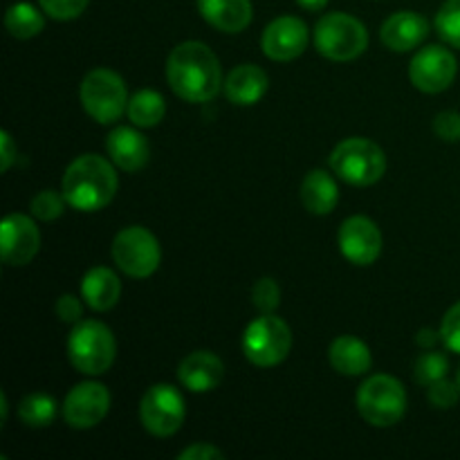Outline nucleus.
I'll return each instance as SVG.
<instances>
[{
  "label": "nucleus",
  "instance_id": "nucleus-1",
  "mask_svg": "<svg viewBox=\"0 0 460 460\" xmlns=\"http://www.w3.org/2000/svg\"><path fill=\"white\" fill-rule=\"evenodd\" d=\"M166 79L171 90L189 103H205L218 94L223 85L220 61L200 40H184L166 61Z\"/></svg>",
  "mask_w": 460,
  "mask_h": 460
},
{
  "label": "nucleus",
  "instance_id": "nucleus-2",
  "mask_svg": "<svg viewBox=\"0 0 460 460\" xmlns=\"http://www.w3.org/2000/svg\"><path fill=\"white\" fill-rule=\"evenodd\" d=\"M117 173L102 155H81L63 175V196L76 211H99L115 198Z\"/></svg>",
  "mask_w": 460,
  "mask_h": 460
},
{
  "label": "nucleus",
  "instance_id": "nucleus-3",
  "mask_svg": "<svg viewBox=\"0 0 460 460\" xmlns=\"http://www.w3.org/2000/svg\"><path fill=\"white\" fill-rule=\"evenodd\" d=\"M117 344L112 331L102 322H79L67 337V358L85 376H102L115 362Z\"/></svg>",
  "mask_w": 460,
  "mask_h": 460
},
{
  "label": "nucleus",
  "instance_id": "nucleus-4",
  "mask_svg": "<svg viewBox=\"0 0 460 460\" xmlns=\"http://www.w3.org/2000/svg\"><path fill=\"white\" fill-rule=\"evenodd\" d=\"M331 169L353 187H371L385 175L386 157L371 139L349 137L331 153Z\"/></svg>",
  "mask_w": 460,
  "mask_h": 460
},
{
  "label": "nucleus",
  "instance_id": "nucleus-5",
  "mask_svg": "<svg viewBox=\"0 0 460 460\" xmlns=\"http://www.w3.org/2000/svg\"><path fill=\"white\" fill-rule=\"evenodd\" d=\"M358 411L368 425L394 427L407 411V391L391 376H373L359 386Z\"/></svg>",
  "mask_w": 460,
  "mask_h": 460
},
{
  "label": "nucleus",
  "instance_id": "nucleus-6",
  "mask_svg": "<svg viewBox=\"0 0 460 460\" xmlns=\"http://www.w3.org/2000/svg\"><path fill=\"white\" fill-rule=\"evenodd\" d=\"M128 102L126 84L117 72L97 67L84 76L81 103H84V111L99 124H112L121 119V115L128 111Z\"/></svg>",
  "mask_w": 460,
  "mask_h": 460
},
{
  "label": "nucleus",
  "instance_id": "nucleus-7",
  "mask_svg": "<svg viewBox=\"0 0 460 460\" xmlns=\"http://www.w3.org/2000/svg\"><path fill=\"white\" fill-rule=\"evenodd\" d=\"M314 45L331 61H353L368 48V31L349 13H326L314 27Z\"/></svg>",
  "mask_w": 460,
  "mask_h": 460
},
{
  "label": "nucleus",
  "instance_id": "nucleus-8",
  "mask_svg": "<svg viewBox=\"0 0 460 460\" xmlns=\"http://www.w3.org/2000/svg\"><path fill=\"white\" fill-rule=\"evenodd\" d=\"M292 349V332L283 319L274 314H261L245 328L243 353L254 367H277Z\"/></svg>",
  "mask_w": 460,
  "mask_h": 460
},
{
  "label": "nucleus",
  "instance_id": "nucleus-9",
  "mask_svg": "<svg viewBox=\"0 0 460 460\" xmlns=\"http://www.w3.org/2000/svg\"><path fill=\"white\" fill-rule=\"evenodd\" d=\"M112 259H115L117 268L128 274V277L146 279L160 268V243L146 227L133 225V227L121 229L115 236V241H112Z\"/></svg>",
  "mask_w": 460,
  "mask_h": 460
},
{
  "label": "nucleus",
  "instance_id": "nucleus-10",
  "mask_svg": "<svg viewBox=\"0 0 460 460\" xmlns=\"http://www.w3.org/2000/svg\"><path fill=\"white\" fill-rule=\"evenodd\" d=\"M139 420L153 436H173L184 422V398L171 385H155L139 402Z\"/></svg>",
  "mask_w": 460,
  "mask_h": 460
},
{
  "label": "nucleus",
  "instance_id": "nucleus-11",
  "mask_svg": "<svg viewBox=\"0 0 460 460\" xmlns=\"http://www.w3.org/2000/svg\"><path fill=\"white\" fill-rule=\"evenodd\" d=\"M458 72L456 57L443 45L422 48L409 63V79L422 93H443L454 84Z\"/></svg>",
  "mask_w": 460,
  "mask_h": 460
},
{
  "label": "nucleus",
  "instance_id": "nucleus-12",
  "mask_svg": "<svg viewBox=\"0 0 460 460\" xmlns=\"http://www.w3.org/2000/svg\"><path fill=\"white\" fill-rule=\"evenodd\" d=\"M111 411V394L99 382H84L67 394L63 418L72 429H93Z\"/></svg>",
  "mask_w": 460,
  "mask_h": 460
},
{
  "label": "nucleus",
  "instance_id": "nucleus-13",
  "mask_svg": "<svg viewBox=\"0 0 460 460\" xmlns=\"http://www.w3.org/2000/svg\"><path fill=\"white\" fill-rule=\"evenodd\" d=\"M340 250L353 265H371L382 254L380 227L367 216H350L340 227Z\"/></svg>",
  "mask_w": 460,
  "mask_h": 460
},
{
  "label": "nucleus",
  "instance_id": "nucleus-14",
  "mask_svg": "<svg viewBox=\"0 0 460 460\" xmlns=\"http://www.w3.org/2000/svg\"><path fill=\"white\" fill-rule=\"evenodd\" d=\"M40 247V234L34 220L25 214H12L0 227V254L7 265H27Z\"/></svg>",
  "mask_w": 460,
  "mask_h": 460
},
{
  "label": "nucleus",
  "instance_id": "nucleus-15",
  "mask_svg": "<svg viewBox=\"0 0 460 460\" xmlns=\"http://www.w3.org/2000/svg\"><path fill=\"white\" fill-rule=\"evenodd\" d=\"M308 45V27L296 16H281L270 22L261 39L263 54L272 61H292Z\"/></svg>",
  "mask_w": 460,
  "mask_h": 460
},
{
  "label": "nucleus",
  "instance_id": "nucleus-16",
  "mask_svg": "<svg viewBox=\"0 0 460 460\" xmlns=\"http://www.w3.org/2000/svg\"><path fill=\"white\" fill-rule=\"evenodd\" d=\"M223 359L211 353V350L189 353L178 367L180 382H182L184 389L193 391V394H207V391L216 389L220 385V380H223Z\"/></svg>",
  "mask_w": 460,
  "mask_h": 460
},
{
  "label": "nucleus",
  "instance_id": "nucleus-17",
  "mask_svg": "<svg viewBox=\"0 0 460 460\" xmlns=\"http://www.w3.org/2000/svg\"><path fill=\"white\" fill-rule=\"evenodd\" d=\"M429 34V22L425 16L416 12H398L389 16L382 25V43L391 52H409L418 48Z\"/></svg>",
  "mask_w": 460,
  "mask_h": 460
},
{
  "label": "nucleus",
  "instance_id": "nucleus-18",
  "mask_svg": "<svg viewBox=\"0 0 460 460\" xmlns=\"http://www.w3.org/2000/svg\"><path fill=\"white\" fill-rule=\"evenodd\" d=\"M106 151L112 164L119 166L121 171H128V173H135L142 166H146L148 155H151L146 137L135 128H128V126H119L108 135Z\"/></svg>",
  "mask_w": 460,
  "mask_h": 460
},
{
  "label": "nucleus",
  "instance_id": "nucleus-19",
  "mask_svg": "<svg viewBox=\"0 0 460 460\" xmlns=\"http://www.w3.org/2000/svg\"><path fill=\"white\" fill-rule=\"evenodd\" d=\"M270 88V79L259 66L243 63L234 67L225 79V97L234 106H254L265 97Z\"/></svg>",
  "mask_w": 460,
  "mask_h": 460
},
{
  "label": "nucleus",
  "instance_id": "nucleus-20",
  "mask_svg": "<svg viewBox=\"0 0 460 460\" xmlns=\"http://www.w3.org/2000/svg\"><path fill=\"white\" fill-rule=\"evenodd\" d=\"M202 18L211 27L227 34H238L252 22V0H198Z\"/></svg>",
  "mask_w": 460,
  "mask_h": 460
},
{
  "label": "nucleus",
  "instance_id": "nucleus-21",
  "mask_svg": "<svg viewBox=\"0 0 460 460\" xmlns=\"http://www.w3.org/2000/svg\"><path fill=\"white\" fill-rule=\"evenodd\" d=\"M328 358H331L332 368L341 376H364L367 371H371V350L364 344L362 340L350 335L337 337L331 344V350H328Z\"/></svg>",
  "mask_w": 460,
  "mask_h": 460
},
{
  "label": "nucleus",
  "instance_id": "nucleus-22",
  "mask_svg": "<svg viewBox=\"0 0 460 460\" xmlns=\"http://www.w3.org/2000/svg\"><path fill=\"white\" fill-rule=\"evenodd\" d=\"M81 295L90 308L103 313L119 301L121 281L112 270L93 268L90 272H85L84 281H81Z\"/></svg>",
  "mask_w": 460,
  "mask_h": 460
},
{
  "label": "nucleus",
  "instance_id": "nucleus-23",
  "mask_svg": "<svg viewBox=\"0 0 460 460\" xmlns=\"http://www.w3.org/2000/svg\"><path fill=\"white\" fill-rule=\"evenodd\" d=\"M340 200V189L337 182L322 169H314L305 175L301 184V202L305 209L314 216L331 214Z\"/></svg>",
  "mask_w": 460,
  "mask_h": 460
},
{
  "label": "nucleus",
  "instance_id": "nucleus-24",
  "mask_svg": "<svg viewBox=\"0 0 460 460\" xmlns=\"http://www.w3.org/2000/svg\"><path fill=\"white\" fill-rule=\"evenodd\" d=\"M164 97L155 90H139L128 102V119L139 128H153L164 119Z\"/></svg>",
  "mask_w": 460,
  "mask_h": 460
},
{
  "label": "nucleus",
  "instance_id": "nucleus-25",
  "mask_svg": "<svg viewBox=\"0 0 460 460\" xmlns=\"http://www.w3.org/2000/svg\"><path fill=\"white\" fill-rule=\"evenodd\" d=\"M4 25L13 39H34L43 31L45 18L34 4L30 3H16L7 9L4 13Z\"/></svg>",
  "mask_w": 460,
  "mask_h": 460
},
{
  "label": "nucleus",
  "instance_id": "nucleus-26",
  "mask_svg": "<svg viewBox=\"0 0 460 460\" xmlns=\"http://www.w3.org/2000/svg\"><path fill=\"white\" fill-rule=\"evenodd\" d=\"M18 416L31 429H43V427L52 425V420L57 418V400L48 394H30L27 398H22Z\"/></svg>",
  "mask_w": 460,
  "mask_h": 460
},
{
  "label": "nucleus",
  "instance_id": "nucleus-27",
  "mask_svg": "<svg viewBox=\"0 0 460 460\" xmlns=\"http://www.w3.org/2000/svg\"><path fill=\"white\" fill-rule=\"evenodd\" d=\"M436 31L445 43L460 49V0H447L436 13Z\"/></svg>",
  "mask_w": 460,
  "mask_h": 460
},
{
  "label": "nucleus",
  "instance_id": "nucleus-28",
  "mask_svg": "<svg viewBox=\"0 0 460 460\" xmlns=\"http://www.w3.org/2000/svg\"><path fill=\"white\" fill-rule=\"evenodd\" d=\"M449 371V362L443 353H425L416 362V380L422 386H431L434 382L443 380Z\"/></svg>",
  "mask_w": 460,
  "mask_h": 460
},
{
  "label": "nucleus",
  "instance_id": "nucleus-29",
  "mask_svg": "<svg viewBox=\"0 0 460 460\" xmlns=\"http://www.w3.org/2000/svg\"><path fill=\"white\" fill-rule=\"evenodd\" d=\"M66 205H67V200H66V196H63V193H57V191H49V189H45V191H40L39 196L31 198L30 209H31V214L36 216V218L49 223V220L58 218V216L63 214Z\"/></svg>",
  "mask_w": 460,
  "mask_h": 460
},
{
  "label": "nucleus",
  "instance_id": "nucleus-30",
  "mask_svg": "<svg viewBox=\"0 0 460 460\" xmlns=\"http://www.w3.org/2000/svg\"><path fill=\"white\" fill-rule=\"evenodd\" d=\"M252 301L261 310V314H272L279 308V304H281V290H279L277 281L274 279L256 281L254 290H252Z\"/></svg>",
  "mask_w": 460,
  "mask_h": 460
},
{
  "label": "nucleus",
  "instance_id": "nucleus-31",
  "mask_svg": "<svg viewBox=\"0 0 460 460\" xmlns=\"http://www.w3.org/2000/svg\"><path fill=\"white\" fill-rule=\"evenodd\" d=\"M39 3L48 16L57 21H72L85 12L90 0H39Z\"/></svg>",
  "mask_w": 460,
  "mask_h": 460
},
{
  "label": "nucleus",
  "instance_id": "nucleus-32",
  "mask_svg": "<svg viewBox=\"0 0 460 460\" xmlns=\"http://www.w3.org/2000/svg\"><path fill=\"white\" fill-rule=\"evenodd\" d=\"M440 340L452 353L460 355V301L445 313L440 323Z\"/></svg>",
  "mask_w": 460,
  "mask_h": 460
},
{
  "label": "nucleus",
  "instance_id": "nucleus-33",
  "mask_svg": "<svg viewBox=\"0 0 460 460\" xmlns=\"http://www.w3.org/2000/svg\"><path fill=\"white\" fill-rule=\"evenodd\" d=\"M427 398H429V402L434 404L436 409H452L456 407L458 398H460V389H458V382L454 385V382L449 380H438L434 382V385L429 386V391H427Z\"/></svg>",
  "mask_w": 460,
  "mask_h": 460
},
{
  "label": "nucleus",
  "instance_id": "nucleus-34",
  "mask_svg": "<svg viewBox=\"0 0 460 460\" xmlns=\"http://www.w3.org/2000/svg\"><path fill=\"white\" fill-rule=\"evenodd\" d=\"M434 130L443 142H458L460 139V115L454 111L440 112L434 119Z\"/></svg>",
  "mask_w": 460,
  "mask_h": 460
},
{
  "label": "nucleus",
  "instance_id": "nucleus-35",
  "mask_svg": "<svg viewBox=\"0 0 460 460\" xmlns=\"http://www.w3.org/2000/svg\"><path fill=\"white\" fill-rule=\"evenodd\" d=\"M57 314L61 317V322L79 323L81 317H84V305L75 295H63L57 301Z\"/></svg>",
  "mask_w": 460,
  "mask_h": 460
},
{
  "label": "nucleus",
  "instance_id": "nucleus-36",
  "mask_svg": "<svg viewBox=\"0 0 460 460\" xmlns=\"http://www.w3.org/2000/svg\"><path fill=\"white\" fill-rule=\"evenodd\" d=\"M178 458L180 460H214V458L223 460L225 454L220 452L218 447H214V445L198 443V445H191V447L184 449Z\"/></svg>",
  "mask_w": 460,
  "mask_h": 460
},
{
  "label": "nucleus",
  "instance_id": "nucleus-37",
  "mask_svg": "<svg viewBox=\"0 0 460 460\" xmlns=\"http://www.w3.org/2000/svg\"><path fill=\"white\" fill-rule=\"evenodd\" d=\"M16 160V146H13V139L7 130L0 133V171H9V166Z\"/></svg>",
  "mask_w": 460,
  "mask_h": 460
},
{
  "label": "nucleus",
  "instance_id": "nucleus-38",
  "mask_svg": "<svg viewBox=\"0 0 460 460\" xmlns=\"http://www.w3.org/2000/svg\"><path fill=\"white\" fill-rule=\"evenodd\" d=\"M438 340H440V332L431 331V328H422L416 337V341L422 346V349H431V346L438 344Z\"/></svg>",
  "mask_w": 460,
  "mask_h": 460
},
{
  "label": "nucleus",
  "instance_id": "nucleus-39",
  "mask_svg": "<svg viewBox=\"0 0 460 460\" xmlns=\"http://www.w3.org/2000/svg\"><path fill=\"white\" fill-rule=\"evenodd\" d=\"M296 3L304 9H308V12H319V9L326 7L328 0H296Z\"/></svg>",
  "mask_w": 460,
  "mask_h": 460
},
{
  "label": "nucleus",
  "instance_id": "nucleus-40",
  "mask_svg": "<svg viewBox=\"0 0 460 460\" xmlns=\"http://www.w3.org/2000/svg\"><path fill=\"white\" fill-rule=\"evenodd\" d=\"M7 420V395L0 394V422Z\"/></svg>",
  "mask_w": 460,
  "mask_h": 460
},
{
  "label": "nucleus",
  "instance_id": "nucleus-41",
  "mask_svg": "<svg viewBox=\"0 0 460 460\" xmlns=\"http://www.w3.org/2000/svg\"><path fill=\"white\" fill-rule=\"evenodd\" d=\"M458 389H460V373H458Z\"/></svg>",
  "mask_w": 460,
  "mask_h": 460
}]
</instances>
